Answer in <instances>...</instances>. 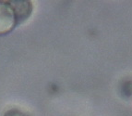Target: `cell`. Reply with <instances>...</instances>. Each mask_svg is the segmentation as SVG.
<instances>
[{
  "instance_id": "6da1fadb",
  "label": "cell",
  "mask_w": 132,
  "mask_h": 116,
  "mask_svg": "<svg viewBox=\"0 0 132 116\" xmlns=\"http://www.w3.org/2000/svg\"><path fill=\"white\" fill-rule=\"evenodd\" d=\"M17 26L13 9L7 1L0 2V35L9 34Z\"/></svg>"
},
{
  "instance_id": "7a4b0ae2",
  "label": "cell",
  "mask_w": 132,
  "mask_h": 116,
  "mask_svg": "<svg viewBox=\"0 0 132 116\" xmlns=\"http://www.w3.org/2000/svg\"><path fill=\"white\" fill-rule=\"evenodd\" d=\"M7 2L10 5L11 9H13L17 25L24 23L31 18L33 10V4L31 1L12 0V1H7Z\"/></svg>"
},
{
  "instance_id": "3957f363",
  "label": "cell",
  "mask_w": 132,
  "mask_h": 116,
  "mask_svg": "<svg viewBox=\"0 0 132 116\" xmlns=\"http://www.w3.org/2000/svg\"><path fill=\"white\" fill-rule=\"evenodd\" d=\"M4 116H30L27 112L19 109H10L5 112Z\"/></svg>"
}]
</instances>
